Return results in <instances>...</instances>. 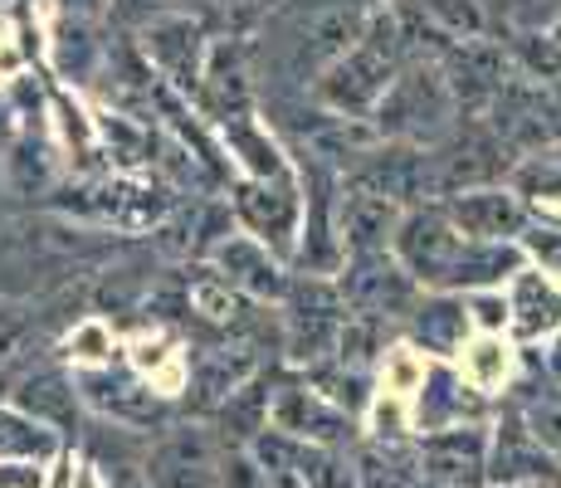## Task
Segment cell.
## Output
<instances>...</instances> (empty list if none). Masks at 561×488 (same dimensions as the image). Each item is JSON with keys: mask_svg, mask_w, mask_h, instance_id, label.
<instances>
[{"mask_svg": "<svg viewBox=\"0 0 561 488\" xmlns=\"http://www.w3.org/2000/svg\"><path fill=\"white\" fill-rule=\"evenodd\" d=\"M391 245H396V264H401L415 284L439 288V293L489 288V284H503V279H513V274H523L527 269V259H523V249L517 245L463 240L439 205H425V211L401 215Z\"/></svg>", "mask_w": 561, "mask_h": 488, "instance_id": "1", "label": "cell"}, {"mask_svg": "<svg viewBox=\"0 0 561 488\" xmlns=\"http://www.w3.org/2000/svg\"><path fill=\"white\" fill-rule=\"evenodd\" d=\"M401 54H396L391 45H386V35L366 20L362 39L352 45L347 54H342L337 64H328L318 79V98L332 107V113L342 117H366L376 113V103L386 98V89L396 83V73H401Z\"/></svg>", "mask_w": 561, "mask_h": 488, "instance_id": "2", "label": "cell"}, {"mask_svg": "<svg viewBox=\"0 0 561 488\" xmlns=\"http://www.w3.org/2000/svg\"><path fill=\"white\" fill-rule=\"evenodd\" d=\"M449 113H455V98L439 64H410L376 103V133L401 137V143H435L449 127Z\"/></svg>", "mask_w": 561, "mask_h": 488, "instance_id": "3", "label": "cell"}, {"mask_svg": "<svg viewBox=\"0 0 561 488\" xmlns=\"http://www.w3.org/2000/svg\"><path fill=\"white\" fill-rule=\"evenodd\" d=\"M268 420L288 440L328 444V450H342V444H352V435H357L347 410H337L322 390H312L304 382H284L278 390H268Z\"/></svg>", "mask_w": 561, "mask_h": 488, "instance_id": "4", "label": "cell"}, {"mask_svg": "<svg viewBox=\"0 0 561 488\" xmlns=\"http://www.w3.org/2000/svg\"><path fill=\"white\" fill-rule=\"evenodd\" d=\"M147 488H215L220 484V454L210 430L176 425L167 430L147 454Z\"/></svg>", "mask_w": 561, "mask_h": 488, "instance_id": "5", "label": "cell"}, {"mask_svg": "<svg viewBox=\"0 0 561 488\" xmlns=\"http://www.w3.org/2000/svg\"><path fill=\"white\" fill-rule=\"evenodd\" d=\"M337 293L342 303H352V313H371V318H401L415 308V279L386 254H357Z\"/></svg>", "mask_w": 561, "mask_h": 488, "instance_id": "6", "label": "cell"}, {"mask_svg": "<svg viewBox=\"0 0 561 488\" xmlns=\"http://www.w3.org/2000/svg\"><path fill=\"white\" fill-rule=\"evenodd\" d=\"M439 73H445L449 98L459 107L483 113L499 98L503 83H508V54H503V45H493V39H459L439 59Z\"/></svg>", "mask_w": 561, "mask_h": 488, "instance_id": "7", "label": "cell"}, {"mask_svg": "<svg viewBox=\"0 0 561 488\" xmlns=\"http://www.w3.org/2000/svg\"><path fill=\"white\" fill-rule=\"evenodd\" d=\"M483 459H489V435L479 425L439 430V435H420L415 464L420 479L449 484V488H479L483 484Z\"/></svg>", "mask_w": 561, "mask_h": 488, "instance_id": "8", "label": "cell"}, {"mask_svg": "<svg viewBox=\"0 0 561 488\" xmlns=\"http://www.w3.org/2000/svg\"><path fill=\"white\" fill-rule=\"evenodd\" d=\"M557 459L527 435L523 416H503L499 430L489 435V459H483V479L493 488H537L547 484Z\"/></svg>", "mask_w": 561, "mask_h": 488, "instance_id": "9", "label": "cell"}, {"mask_svg": "<svg viewBox=\"0 0 561 488\" xmlns=\"http://www.w3.org/2000/svg\"><path fill=\"white\" fill-rule=\"evenodd\" d=\"M445 215L463 240H479V245H513V235H523L527 225L523 201L503 186H473V191L449 195Z\"/></svg>", "mask_w": 561, "mask_h": 488, "instance_id": "10", "label": "cell"}, {"mask_svg": "<svg viewBox=\"0 0 561 488\" xmlns=\"http://www.w3.org/2000/svg\"><path fill=\"white\" fill-rule=\"evenodd\" d=\"M79 396L89 400L93 410L113 416L117 425H133V430H157L161 420H167V400H157L142 382H133V376H123V372H89L79 382Z\"/></svg>", "mask_w": 561, "mask_h": 488, "instance_id": "11", "label": "cell"}, {"mask_svg": "<svg viewBox=\"0 0 561 488\" xmlns=\"http://www.w3.org/2000/svg\"><path fill=\"white\" fill-rule=\"evenodd\" d=\"M215 279H225L244 298H284L288 293L284 269L268 259V249L259 240H220V249H215Z\"/></svg>", "mask_w": 561, "mask_h": 488, "instance_id": "12", "label": "cell"}, {"mask_svg": "<svg viewBox=\"0 0 561 488\" xmlns=\"http://www.w3.org/2000/svg\"><path fill=\"white\" fill-rule=\"evenodd\" d=\"M201 20L191 15H157L152 25H147V54H152V64L167 79H176L181 89H191V83L201 79Z\"/></svg>", "mask_w": 561, "mask_h": 488, "instance_id": "13", "label": "cell"}, {"mask_svg": "<svg viewBox=\"0 0 561 488\" xmlns=\"http://www.w3.org/2000/svg\"><path fill=\"white\" fill-rule=\"evenodd\" d=\"M483 416V400L473 396L469 386L459 382L455 372L435 366L420 386V410H415V425L420 435H439V430H459V425H473Z\"/></svg>", "mask_w": 561, "mask_h": 488, "instance_id": "14", "label": "cell"}, {"mask_svg": "<svg viewBox=\"0 0 561 488\" xmlns=\"http://www.w3.org/2000/svg\"><path fill=\"white\" fill-rule=\"evenodd\" d=\"M234 205H240L244 225H254V235H264V240H288L294 225H298V195H294V186H288L284 171L240 186Z\"/></svg>", "mask_w": 561, "mask_h": 488, "instance_id": "15", "label": "cell"}, {"mask_svg": "<svg viewBox=\"0 0 561 488\" xmlns=\"http://www.w3.org/2000/svg\"><path fill=\"white\" fill-rule=\"evenodd\" d=\"M362 30H366V15L357 5L318 10V15L304 25V35H298V64H308V69H328V64H337L342 54L357 45Z\"/></svg>", "mask_w": 561, "mask_h": 488, "instance_id": "16", "label": "cell"}, {"mask_svg": "<svg viewBox=\"0 0 561 488\" xmlns=\"http://www.w3.org/2000/svg\"><path fill=\"white\" fill-rule=\"evenodd\" d=\"M401 211L391 201L371 191H347L342 195V240L352 254H386V245L396 240Z\"/></svg>", "mask_w": 561, "mask_h": 488, "instance_id": "17", "label": "cell"}, {"mask_svg": "<svg viewBox=\"0 0 561 488\" xmlns=\"http://www.w3.org/2000/svg\"><path fill=\"white\" fill-rule=\"evenodd\" d=\"M15 410L45 430H64V425H73V416H79V390H73V382L64 372L39 366V372H30L25 382H20Z\"/></svg>", "mask_w": 561, "mask_h": 488, "instance_id": "18", "label": "cell"}, {"mask_svg": "<svg viewBox=\"0 0 561 488\" xmlns=\"http://www.w3.org/2000/svg\"><path fill=\"white\" fill-rule=\"evenodd\" d=\"M250 376H254L250 347H205V352H196V372H191V382H196L201 406H215V400H225L230 390H240Z\"/></svg>", "mask_w": 561, "mask_h": 488, "instance_id": "19", "label": "cell"}, {"mask_svg": "<svg viewBox=\"0 0 561 488\" xmlns=\"http://www.w3.org/2000/svg\"><path fill=\"white\" fill-rule=\"evenodd\" d=\"M352 469H357V488H415L420 464L410 444L396 440H371L352 454Z\"/></svg>", "mask_w": 561, "mask_h": 488, "instance_id": "20", "label": "cell"}, {"mask_svg": "<svg viewBox=\"0 0 561 488\" xmlns=\"http://www.w3.org/2000/svg\"><path fill=\"white\" fill-rule=\"evenodd\" d=\"M410 328H415V342L430 347V352H455L463 342V332H469V313L449 293H439V298L410 308Z\"/></svg>", "mask_w": 561, "mask_h": 488, "instance_id": "21", "label": "cell"}, {"mask_svg": "<svg viewBox=\"0 0 561 488\" xmlns=\"http://www.w3.org/2000/svg\"><path fill=\"white\" fill-rule=\"evenodd\" d=\"M513 313H517V332H527V338H537V332H552L561 322V298L552 293L542 274H533V269H523L513 284Z\"/></svg>", "mask_w": 561, "mask_h": 488, "instance_id": "22", "label": "cell"}, {"mask_svg": "<svg viewBox=\"0 0 561 488\" xmlns=\"http://www.w3.org/2000/svg\"><path fill=\"white\" fill-rule=\"evenodd\" d=\"M201 89L210 98V107L220 117H240L244 98H250V83H244V69H240V54L234 49H215L210 54V69H201Z\"/></svg>", "mask_w": 561, "mask_h": 488, "instance_id": "23", "label": "cell"}, {"mask_svg": "<svg viewBox=\"0 0 561 488\" xmlns=\"http://www.w3.org/2000/svg\"><path fill=\"white\" fill-rule=\"evenodd\" d=\"M294 479L304 488H357V469H352L347 450H328V444H298Z\"/></svg>", "mask_w": 561, "mask_h": 488, "instance_id": "24", "label": "cell"}, {"mask_svg": "<svg viewBox=\"0 0 561 488\" xmlns=\"http://www.w3.org/2000/svg\"><path fill=\"white\" fill-rule=\"evenodd\" d=\"M186 308H196L210 328L234 332V328H244V308H250V298H244V293H234L225 279L210 274V279H201V284H191Z\"/></svg>", "mask_w": 561, "mask_h": 488, "instance_id": "25", "label": "cell"}, {"mask_svg": "<svg viewBox=\"0 0 561 488\" xmlns=\"http://www.w3.org/2000/svg\"><path fill=\"white\" fill-rule=\"evenodd\" d=\"M59 450L54 430L35 425L20 410H0V459H25V464H45L49 454Z\"/></svg>", "mask_w": 561, "mask_h": 488, "instance_id": "26", "label": "cell"}, {"mask_svg": "<svg viewBox=\"0 0 561 488\" xmlns=\"http://www.w3.org/2000/svg\"><path fill=\"white\" fill-rule=\"evenodd\" d=\"M220 425H225V435L234 430L240 444H254L259 435H264L268 430V390H264V382H244L240 390H230V396H225V410H220Z\"/></svg>", "mask_w": 561, "mask_h": 488, "instance_id": "27", "label": "cell"}, {"mask_svg": "<svg viewBox=\"0 0 561 488\" xmlns=\"http://www.w3.org/2000/svg\"><path fill=\"white\" fill-rule=\"evenodd\" d=\"M420 5H425V15L435 20V30L449 39V45H459V39H479L483 10L473 5V0H420Z\"/></svg>", "mask_w": 561, "mask_h": 488, "instance_id": "28", "label": "cell"}, {"mask_svg": "<svg viewBox=\"0 0 561 488\" xmlns=\"http://www.w3.org/2000/svg\"><path fill=\"white\" fill-rule=\"evenodd\" d=\"M523 425H527V435H533V440L542 444V450L561 464V396L533 400V406L523 410Z\"/></svg>", "mask_w": 561, "mask_h": 488, "instance_id": "29", "label": "cell"}, {"mask_svg": "<svg viewBox=\"0 0 561 488\" xmlns=\"http://www.w3.org/2000/svg\"><path fill=\"white\" fill-rule=\"evenodd\" d=\"M523 64H527V79H537V83H552L561 79V45L557 39H542V35H527L523 45Z\"/></svg>", "mask_w": 561, "mask_h": 488, "instance_id": "30", "label": "cell"}, {"mask_svg": "<svg viewBox=\"0 0 561 488\" xmlns=\"http://www.w3.org/2000/svg\"><path fill=\"white\" fill-rule=\"evenodd\" d=\"M215 488H274V484H268V474L259 469L250 454L234 450V454H225L220 459V484Z\"/></svg>", "mask_w": 561, "mask_h": 488, "instance_id": "31", "label": "cell"}, {"mask_svg": "<svg viewBox=\"0 0 561 488\" xmlns=\"http://www.w3.org/2000/svg\"><path fill=\"white\" fill-rule=\"evenodd\" d=\"M0 488H45V469L25 459H0Z\"/></svg>", "mask_w": 561, "mask_h": 488, "instance_id": "32", "label": "cell"}, {"mask_svg": "<svg viewBox=\"0 0 561 488\" xmlns=\"http://www.w3.org/2000/svg\"><path fill=\"white\" fill-rule=\"evenodd\" d=\"M537 249V259H542V264H552V269H561V235L557 230H537L533 240H527Z\"/></svg>", "mask_w": 561, "mask_h": 488, "instance_id": "33", "label": "cell"}, {"mask_svg": "<svg viewBox=\"0 0 561 488\" xmlns=\"http://www.w3.org/2000/svg\"><path fill=\"white\" fill-rule=\"evenodd\" d=\"M20 332L25 328H20L15 318H0V362H10V352L20 347Z\"/></svg>", "mask_w": 561, "mask_h": 488, "instance_id": "34", "label": "cell"}, {"mask_svg": "<svg viewBox=\"0 0 561 488\" xmlns=\"http://www.w3.org/2000/svg\"><path fill=\"white\" fill-rule=\"evenodd\" d=\"M59 5H69V10H79V15H89V10H99V0H59Z\"/></svg>", "mask_w": 561, "mask_h": 488, "instance_id": "35", "label": "cell"}, {"mask_svg": "<svg viewBox=\"0 0 561 488\" xmlns=\"http://www.w3.org/2000/svg\"><path fill=\"white\" fill-rule=\"evenodd\" d=\"M117 488H147V479H137V474H123V479H117Z\"/></svg>", "mask_w": 561, "mask_h": 488, "instance_id": "36", "label": "cell"}, {"mask_svg": "<svg viewBox=\"0 0 561 488\" xmlns=\"http://www.w3.org/2000/svg\"><path fill=\"white\" fill-rule=\"evenodd\" d=\"M547 484H552V488H561V464H557V469H552V479H547Z\"/></svg>", "mask_w": 561, "mask_h": 488, "instance_id": "37", "label": "cell"}, {"mask_svg": "<svg viewBox=\"0 0 561 488\" xmlns=\"http://www.w3.org/2000/svg\"><path fill=\"white\" fill-rule=\"evenodd\" d=\"M133 5H167V0H133Z\"/></svg>", "mask_w": 561, "mask_h": 488, "instance_id": "38", "label": "cell"}, {"mask_svg": "<svg viewBox=\"0 0 561 488\" xmlns=\"http://www.w3.org/2000/svg\"><path fill=\"white\" fill-rule=\"evenodd\" d=\"M386 5H391V0H386Z\"/></svg>", "mask_w": 561, "mask_h": 488, "instance_id": "39", "label": "cell"}]
</instances>
